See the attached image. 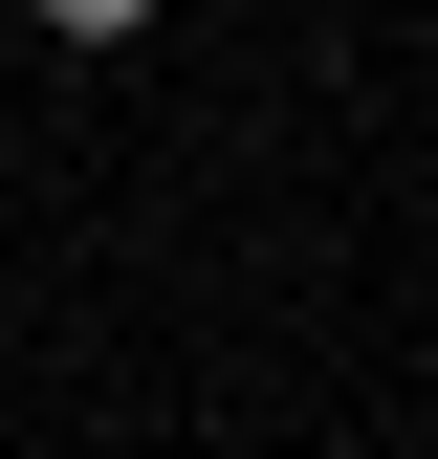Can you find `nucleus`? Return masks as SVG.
Segmentation results:
<instances>
[{
	"label": "nucleus",
	"instance_id": "nucleus-1",
	"mask_svg": "<svg viewBox=\"0 0 438 459\" xmlns=\"http://www.w3.org/2000/svg\"><path fill=\"white\" fill-rule=\"evenodd\" d=\"M44 22H66V44H132V22H153V0H44Z\"/></svg>",
	"mask_w": 438,
	"mask_h": 459
}]
</instances>
